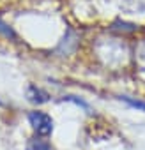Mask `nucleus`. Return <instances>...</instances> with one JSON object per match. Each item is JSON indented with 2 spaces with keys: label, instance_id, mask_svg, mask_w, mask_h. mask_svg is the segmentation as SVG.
<instances>
[{
  "label": "nucleus",
  "instance_id": "423d86ee",
  "mask_svg": "<svg viewBox=\"0 0 145 150\" xmlns=\"http://www.w3.org/2000/svg\"><path fill=\"white\" fill-rule=\"evenodd\" d=\"M62 101H69V103H75L76 106H82L83 110H87V111H90V106H89V104H87L85 101H82V99H78L76 96H65V97H64Z\"/></svg>",
  "mask_w": 145,
  "mask_h": 150
},
{
  "label": "nucleus",
  "instance_id": "39448f33",
  "mask_svg": "<svg viewBox=\"0 0 145 150\" xmlns=\"http://www.w3.org/2000/svg\"><path fill=\"white\" fill-rule=\"evenodd\" d=\"M0 34H2L4 37H9V39H16V32L7 23H4L2 20H0Z\"/></svg>",
  "mask_w": 145,
  "mask_h": 150
},
{
  "label": "nucleus",
  "instance_id": "f03ea898",
  "mask_svg": "<svg viewBox=\"0 0 145 150\" xmlns=\"http://www.w3.org/2000/svg\"><path fill=\"white\" fill-rule=\"evenodd\" d=\"M27 99L32 104H44V103L50 101V94L44 92L43 88L36 87V85H28V88H27Z\"/></svg>",
  "mask_w": 145,
  "mask_h": 150
},
{
  "label": "nucleus",
  "instance_id": "20e7f679",
  "mask_svg": "<svg viewBox=\"0 0 145 150\" xmlns=\"http://www.w3.org/2000/svg\"><path fill=\"white\" fill-rule=\"evenodd\" d=\"M120 101H124L127 106H131V108H136V110H140V111H145V101H140V99H133V97H126V96H122V97H119Z\"/></svg>",
  "mask_w": 145,
  "mask_h": 150
},
{
  "label": "nucleus",
  "instance_id": "7ed1b4c3",
  "mask_svg": "<svg viewBox=\"0 0 145 150\" xmlns=\"http://www.w3.org/2000/svg\"><path fill=\"white\" fill-rule=\"evenodd\" d=\"M27 150H51L50 143L46 139H41V138H32L28 143H27Z\"/></svg>",
  "mask_w": 145,
  "mask_h": 150
},
{
  "label": "nucleus",
  "instance_id": "f257e3e1",
  "mask_svg": "<svg viewBox=\"0 0 145 150\" xmlns=\"http://www.w3.org/2000/svg\"><path fill=\"white\" fill-rule=\"evenodd\" d=\"M28 122L39 136H50L51 131H53V120L44 111H30L28 113Z\"/></svg>",
  "mask_w": 145,
  "mask_h": 150
}]
</instances>
